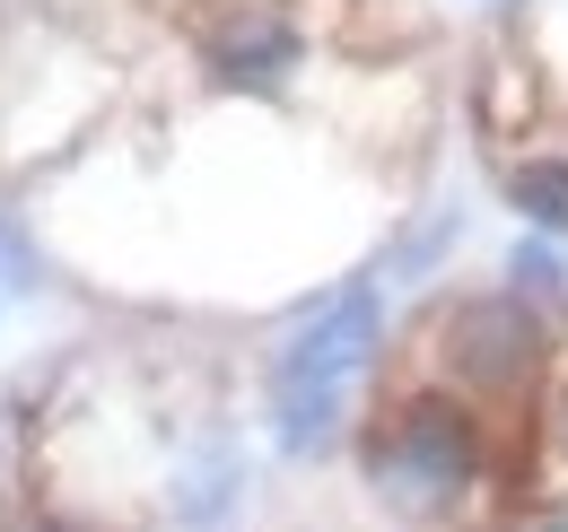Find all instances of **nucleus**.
<instances>
[{
	"label": "nucleus",
	"instance_id": "f257e3e1",
	"mask_svg": "<svg viewBox=\"0 0 568 532\" xmlns=\"http://www.w3.org/2000/svg\"><path fill=\"white\" fill-rule=\"evenodd\" d=\"M376 349H385V297H376L367 279L333 288V297L281 340V358H272V437H281L288 454H315V446L342 428L351 376Z\"/></svg>",
	"mask_w": 568,
	"mask_h": 532
},
{
	"label": "nucleus",
	"instance_id": "f03ea898",
	"mask_svg": "<svg viewBox=\"0 0 568 532\" xmlns=\"http://www.w3.org/2000/svg\"><path fill=\"white\" fill-rule=\"evenodd\" d=\"M367 480L394 515L437 524L464 507V489H481V419L455 393H412L376 437H367Z\"/></svg>",
	"mask_w": 568,
	"mask_h": 532
},
{
	"label": "nucleus",
	"instance_id": "7ed1b4c3",
	"mask_svg": "<svg viewBox=\"0 0 568 532\" xmlns=\"http://www.w3.org/2000/svg\"><path fill=\"white\" fill-rule=\"evenodd\" d=\"M193 53L236 96H281L306 70V18L288 0H211L193 9Z\"/></svg>",
	"mask_w": 568,
	"mask_h": 532
},
{
	"label": "nucleus",
	"instance_id": "20e7f679",
	"mask_svg": "<svg viewBox=\"0 0 568 532\" xmlns=\"http://www.w3.org/2000/svg\"><path fill=\"white\" fill-rule=\"evenodd\" d=\"M542 349H551V332H542V315L525 297H464L437 324V358H446V376L464 393H525Z\"/></svg>",
	"mask_w": 568,
	"mask_h": 532
},
{
	"label": "nucleus",
	"instance_id": "39448f33",
	"mask_svg": "<svg viewBox=\"0 0 568 532\" xmlns=\"http://www.w3.org/2000/svg\"><path fill=\"white\" fill-rule=\"evenodd\" d=\"M507 201L525 209V227L568 236V157H516L507 166Z\"/></svg>",
	"mask_w": 568,
	"mask_h": 532
},
{
	"label": "nucleus",
	"instance_id": "423d86ee",
	"mask_svg": "<svg viewBox=\"0 0 568 532\" xmlns=\"http://www.w3.org/2000/svg\"><path fill=\"white\" fill-rule=\"evenodd\" d=\"M507 279H516V297H560L568 263L551 254V245H516V254H507Z\"/></svg>",
	"mask_w": 568,
	"mask_h": 532
},
{
	"label": "nucleus",
	"instance_id": "0eeeda50",
	"mask_svg": "<svg viewBox=\"0 0 568 532\" xmlns=\"http://www.w3.org/2000/svg\"><path fill=\"white\" fill-rule=\"evenodd\" d=\"M481 88H490V96H481V114H490V132H507V123H516V96L534 105V79H525L516 62H490V79H481Z\"/></svg>",
	"mask_w": 568,
	"mask_h": 532
},
{
	"label": "nucleus",
	"instance_id": "6e6552de",
	"mask_svg": "<svg viewBox=\"0 0 568 532\" xmlns=\"http://www.w3.org/2000/svg\"><path fill=\"white\" fill-rule=\"evenodd\" d=\"M44 279V263H36V245L18 236V218L0 209V288H36Z\"/></svg>",
	"mask_w": 568,
	"mask_h": 532
},
{
	"label": "nucleus",
	"instance_id": "1a4fd4ad",
	"mask_svg": "<svg viewBox=\"0 0 568 532\" xmlns=\"http://www.w3.org/2000/svg\"><path fill=\"white\" fill-rule=\"evenodd\" d=\"M551 437L568 446V385H560V401H551Z\"/></svg>",
	"mask_w": 568,
	"mask_h": 532
},
{
	"label": "nucleus",
	"instance_id": "9d476101",
	"mask_svg": "<svg viewBox=\"0 0 568 532\" xmlns=\"http://www.w3.org/2000/svg\"><path fill=\"white\" fill-rule=\"evenodd\" d=\"M534 532H568V507H560V515H542V524H534Z\"/></svg>",
	"mask_w": 568,
	"mask_h": 532
},
{
	"label": "nucleus",
	"instance_id": "9b49d317",
	"mask_svg": "<svg viewBox=\"0 0 568 532\" xmlns=\"http://www.w3.org/2000/svg\"><path fill=\"white\" fill-rule=\"evenodd\" d=\"M27 532H71V524H53V515H36V524H27Z\"/></svg>",
	"mask_w": 568,
	"mask_h": 532
}]
</instances>
